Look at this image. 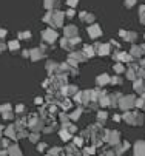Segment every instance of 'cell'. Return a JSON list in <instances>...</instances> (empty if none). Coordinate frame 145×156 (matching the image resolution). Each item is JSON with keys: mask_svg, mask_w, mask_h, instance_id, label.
I'll use <instances>...</instances> for the list:
<instances>
[{"mask_svg": "<svg viewBox=\"0 0 145 156\" xmlns=\"http://www.w3.org/2000/svg\"><path fill=\"white\" fill-rule=\"evenodd\" d=\"M134 154L136 156H145V142H137L134 147Z\"/></svg>", "mask_w": 145, "mask_h": 156, "instance_id": "6da1fadb", "label": "cell"}]
</instances>
